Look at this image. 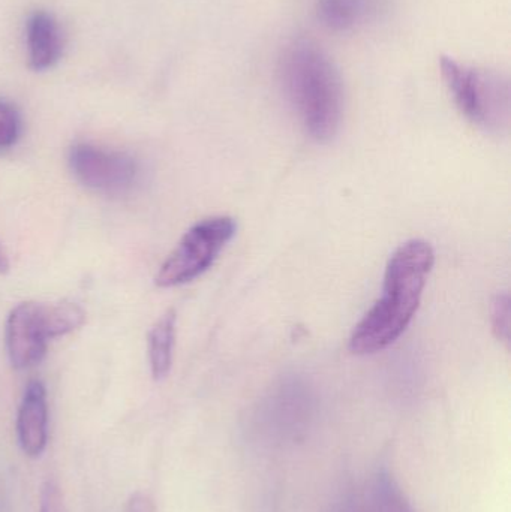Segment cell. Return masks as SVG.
<instances>
[{"mask_svg": "<svg viewBox=\"0 0 511 512\" xmlns=\"http://www.w3.org/2000/svg\"><path fill=\"white\" fill-rule=\"evenodd\" d=\"M11 268V262H9L8 254H6L5 248L0 243V274H6Z\"/></svg>", "mask_w": 511, "mask_h": 512, "instance_id": "2e32d148", "label": "cell"}, {"mask_svg": "<svg viewBox=\"0 0 511 512\" xmlns=\"http://www.w3.org/2000/svg\"><path fill=\"white\" fill-rule=\"evenodd\" d=\"M62 33L53 15L35 12L27 21V50L30 68L45 71L56 65L62 54Z\"/></svg>", "mask_w": 511, "mask_h": 512, "instance_id": "9c48e42d", "label": "cell"}, {"mask_svg": "<svg viewBox=\"0 0 511 512\" xmlns=\"http://www.w3.org/2000/svg\"><path fill=\"white\" fill-rule=\"evenodd\" d=\"M281 78L306 134L317 143L332 141L341 128L344 86L326 51L311 39H296L285 48Z\"/></svg>", "mask_w": 511, "mask_h": 512, "instance_id": "7a4b0ae2", "label": "cell"}, {"mask_svg": "<svg viewBox=\"0 0 511 512\" xmlns=\"http://www.w3.org/2000/svg\"><path fill=\"white\" fill-rule=\"evenodd\" d=\"M18 445L24 456L39 459L48 444L47 390L41 381H32L24 390L17 414Z\"/></svg>", "mask_w": 511, "mask_h": 512, "instance_id": "52a82bcc", "label": "cell"}, {"mask_svg": "<svg viewBox=\"0 0 511 512\" xmlns=\"http://www.w3.org/2000/svg\"><path fill=\"white\" fill-rule=\"evenodd\" d=\"M177 315L167 310L149 331V363L155 381L167 378L173 366L174 343H176Z\"/></svg>", "mask_w": 511, "mask_h": 512, "instance_id": "30bf717a", "label": "cell"}, {"mask_svg": "<svg viewBox=\"0 0 511 512\" xmlns=\"http://www.w3.org/2000/svg\"><path fill=\"white\" fill-rule=\"evenodd\" d=\"M492 330L498 340L510 345V295L498 294L491 304Z\"/></svg>", "mask_w": 511, "mask_h": 512, "instance_id": "7c38bea8", "label": "cell"}, {"mask_svg": "<svg viewBox=\"0 0 511 512\" xmlns=\"http://www.w3.org/2000/svg\"><path fill=\"white\" fill-rule=\"evenodd\" d=\"M48 318H50L53 339H57V337L74 333L78 328L83 327L86 313L78 304L71 303V301H59V303L48 304Z\"/></svg>", "mask_w": 511, "mask_h": 512, "instance_id": "8fae6325", "label": "cell"}, {"mask_svg": "<svg viewBox=\"0 0 511 512\" xmlns=\"http://www.w3.org/2000/svg\"><path fill=\"white\" fill-rule=\"evenodd\" d=\"M236 231V221L228 216H215L195 224L159 268L156 286L174 288L206 273Z\"/></svg>", "mask_w": 511, "mask_h": 512, "instance_id": "277c9868", "label": "cell"}, {"mask_svg": "<svg viewBox=\"0 0 511 512\" xmlns=\"http://www.w3.org/2000/svg\"><path fill=\"white\" fill-rule=\"evenodd\" d=\"M20 134V119L17 111L0 101V150L9 149L14 146Z\"/></svg>", "mask_w": 511, "mask_h": 512, "instance_id": "4fadbf2b", "label": "cell"}, {"mask_svg": "<svg viewBox=\"0 0 511 512\" xmlns=\"http://www.w3.org/2000/svg\"><path fill=\"white\" fill-rule=\"evenodd\" d=\"M6 351L15 369H29L44 360L53 340L48 304L26 301L15 306L6 319Z\"/></svg>", "mask_w": 511, "mask_h": 512, "instance_id": "8992f818", "label": "cell"}, {"mask_svg": "<svg viewBox=\"0 0 511 512\" xmlns=\"http://www.w3.org/2000/svg\"><path fill=\"white\" fill-rule=\"evenodd\" d=\"M123 512H156L155 501L147 493L135 492L126 502Z\"/></svg>", "mask_w": 511, "mask_h": 512, "instance_id": "9a60e30c", "label": "cell"}, {"mask_svg": "<svg viewBox=\"0 0 511 512\" xmlns=\"http://www.w3.org/2000/svg\"><path fill=\"white\" fill-rule=\"evenodd\" d=\"M441 75L461 113L489 134L509 131L511 117L510 81L489 69L462 65L452 57H441Z\"/></svg>", "mask_w": 511, "mask_h": 512, "instance_id": "3957f363", "label": "cell"}, {"mask_svg": "<svg viewBox=\"0 0 511 512\" xmlns=\"http://www.w3.org/2000/svg\"><path fill=\"white\" fill-rule=\"evenodd\" d=\"M69 167L75 179L96 192L120 194L132 188L138 165L125 153L111 152L92 144H77L69 152Z\"/></svg>", "mask_w": 511, "mask_h": 512, "instance_id": "5b68a950", "label": "cell"}, {"mask_svg": "<svg viewBox=\"0 0 511 512\" xmlns=\"http://www.w3.org/2000/svg\"><path fill=\"white\" fill-rule=\"evenodd\" d=\"M434 262V249L425 240H410L396 249L384 273L383 297L351 334L348 346L353 354H377L405 333L419 310Z\"/></svg>", "mask_w": 511, "mask_h": 512, "instance_id": "6da1fadb", "label": "cell"}, {"mask_svg": "<svg viewBox=\"0 0 511 512\" xmlns=\"http://www.w3.org/2000/svg\"><path fill=\"white\" fill-rule=\"evenodd\" d=\"M386 6L387 0H317V15L327 29L350 32L371 23Z\"/></svg>", "mask_w": 511, "mask_h": 512, "instance_id": "ba28073f", "label": "cell"}, {"mask_svg": "<svg viewBox=\"0 0 511 512\" xmlns=\"http://www.w3.org/2000/svg\"><path fill=\"white\" fill-rule=\"evenodd\" d=\"M63 493L56 480L44 481L39 493V512H63Z\"/></svg>", "mask_w": 511, "mask_h": 512, "instance_id": "5bb4252c", "label": "cell"}]
</instances>
